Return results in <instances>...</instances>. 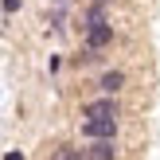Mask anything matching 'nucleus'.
Returning a JSON list of instances; mask_svg holds the SVG:
<instances>
[{
	"instance_id": "7",
	"label": "nucleus",
	"mask_w": 160,
	"mask_h": 160,
	"mask_svg": "<svg viewBox=\"0 0 160 160\" xmlns=\"http://www.w3.org/2000/svg\"><path fill=\"white\" fill-rule=\"evenodd\" d=\"M70 62H74V67H94V62H102V51H90V47H82V51H78Z\"/></svg>"
},
{
	"instance_id": "5",
	"label": "nucleus",
	"mask_w": 160,
	"mask_h": 160,
	"mask_svg": "<svg viewBox=\"0 0 160 160\" xmlns=\"http://www.w3.org/2000/svg\"><path fill=\"white\" fill-rule=\"evenodd\" d=\"M94 86H98V94H121L125 90V70H102V78Z\"/></svg>"
},
{
	"instance_id": "8",
	"label": "nucleus",
	"mask_w": 160,
	"mask_h": 160,
	"mask_svg": "<svg viewBox=\"0 0 160 160\" xmlns=\"http://www.w3.org/2000/svg\"><path fill=\"white\" fill-rule=\"evenodd\" d=\"M55 160H82V148H74V145H59V148H55Z\"/></svg>"
},
{
	"instance_id": "4",
	"label": "nucleus",
	"mask_w": 160,
	"mask_h": 160,
	"mask_svg": "<svg viewBox=\"0 0 160 160\" xmlns=\"http://www.w3.org/2000/svg\"><path fill=\"white\" fill-rule=\"evenodd\" d=\"M117 137H106V141H90L82 148V160H117Z\"/></svg>"
},
{
	"instance_id": "3",
	"label": "nucleus",
	"mask_w": 160,
	"mask_h": 160,
	"mask_svg": "<svg viewBox=\"0 0 160 160\" xmlns=\"http://www.w3.org/2000/svg\"><path fill=\"white\" fill-rule=\"evenodd\" d=\"M82 117H121L117 94H98L94 102H82Z\"/></svg>"
},
{
	"instance_id": "6",
	"label": "nucleus",
	"mask_w": 160,
	"mask_h": 160,
	"mask_svg": "<svg viewBox=\"0 0 160 160\" xmlns=\"http://www.w3.org/2000/svg\"><path fill=\"white\" fill-rule=\"evenodd\" d=\"M106 20H109V8H106V4H94V0H90V8L82 12V31H86V28H94V23H106Z\"/></svg>"
},
{
	"instance_id": "12",
	"label": "nucleus",
	"mask_w": 160,
	"mask_h": 160,
	"mask_svg": "<svg viewBox=\"0 0 160 160\" xmlns=\"http://www.w3.org/2000/svg\"><path fill=\"white\" fill-rule=\"evenodd\" d=\"M55 4H67V0H55Z\"/></svg>"
},
{
	"instance_id": "9",
	"label": "nucleus",
	"mask_w": 160,
	"mask_h": 160,
	"mask_svg": "<svg viewBox=\"0 0 160 160\" xmlns=\"http://www.w3.org/2000/svg\"><path fill=\"white\" fill-rule=\"evenodd\" d=\"M20 4H23V0H0V12H4V16H16Z\"/></svg>"
},
{
	"instance_id": "11",
	"label": "nucleus",
	"mask_w": 160,
	"mask_h": 160,
	"mask_svg": "<svg viewBox=\"0 0 160 160\" xmlns=\"http://www.w3.org/2000/svg\"><path fill=\"white\" fill-rule=\"evenodd\" d=\"M94 4H106V8H109V4H117V0H94Z\"/></svg>"
},
{
	"instance_id": "2",
	"label": "nucleus",
	"mask_w": 160,
	"mask_h": 160,
	"mask_svg": "<svg viewBox=\"0 0 160 160\" xmlns=\"http://www.w3.org/2000/svg\"><path fill=\"white\" fill-rule=\"evenodd\" d=\"M113 39H117V31H113V23H94V28H86L82 31V47H90V51H106V47H113Z\"/></svg>"
},
{
	"instance_id": "1",
	"label": "nucleus",
	"mask_w": 160,
	"mask_h": 160,
	"mask_svg": "<svg viewBox=\"0 0 160 160\" xmlns=\"http://www.w3.org/2000/svg\"><path fill=\"white\" fill-rule=\"evenodd\" d=\"M121 121L117 117H82V137L86 141H106V137H117Z\"/></svg>"
},
{
	"instance_id": "10",
	"label": "nucleus",
	"mask_w": 160,
	"mask_h": 160,
	"mask_svg": "<svg viewBox=\"0 0 160 160\" xmlns=\"http://www.w3.org/2000/svg\"><path fill=\"white\" fill-rule=\"evenodd\" d=\"M4 160H28V156H23L20 148H8V152H4Z\"/></svg>"
}]
</instances>
